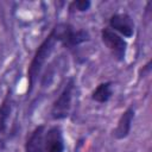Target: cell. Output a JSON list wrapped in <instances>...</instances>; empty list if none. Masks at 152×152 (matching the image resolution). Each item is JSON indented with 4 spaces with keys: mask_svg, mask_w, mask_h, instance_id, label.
<instances>
[{
    "mask_svg": "<svg viewBox=\"0 0 152 152\" xmlns=\"http://www.w3.org/2000/svg\"><path fill=\"white\" fill-rule=\"evenodd\" d=\"M133 119H134V109L129 107L122 113V115L118 121V126L114 131V137L116 139H124L128 135L132 127Z\"/></svg>",
    "mask_w": 152,
    "mask_h": 152,
    "instance_id": "cell-7",
    "label": "cell"
},
{
    "mask_svg": "<svg viewBox=\"0 0 152 152\" xmlns=\"http://www.w3.org/2000/svg\"><path fill=\"white\" fill-rule=\"evenodd\" d=\"M11 109H12V101H11V94L8 93L7 96L4 99L2 103L0 104V135H2L7 128Z\"/></svg>",
    "mask_w": 152,
    "mask_h": 152,
    "instance_id": "cell-9",
    "label": "cell"
},
{
    "mask_svg": "<svg viewBox=\"0 0 152 152\" xmlns=\"http://www.w3.org/2000/svg\"><path fill=\"white\" fill-rule=\"evenodd\" d=\"M90 7V1L88 0H77V1H72L70 4V10L71 11H78V12H84Z\"/></svg>",
    "mask_w": 152,
    "mask_h": 152,
    "instance_id": "cell-11",
    "label": "cell"
},
{
    "mask_svg": "<svg viewBox=\"0 0 152 152\" xmlns=\"http://www.w3.org/2000/svg\"><path fill=\"white\" fill-rule=\"evenodd\" d=\"M59 36H61V24L56 25L52 31L50 32V34L43 40V43L39 45V48L37 49L30 65L27 69V80H28V90L27 93L30 94L37 82L38 75L42 70V68L44 66L45 62L48 61V58L50 57V55L52 53L55 45L59 42Z\"/></svg>",
    "mask_w": 152,
    "mask_h": 152,
    "instance_id": "cell-1",
    "label": "cell"
},
{
    "mask_svg": "<svg viewBox=\"0 0 152 152\" xmlns=\"http://www.w3.org/2000/svg\"><path fill=\"white\" fill-rule=\"evenodd\" d=\"M74 78H70L68 83L65 84L64 89L59 94V96L56 99V101L52 104L51 108V116L55 120H62L65 119L69 115L70 107H71V100H72V91H74Z\"/></svg>",
    "mask_w": 152,
    "mask_h": 152,
    "instance_id": "cell-2",
    "label": "cell"
},
{
    "mask_svg": "<svg viewBox=\"0 0 152 152\" xmlns=\"http://www.w3.org/2000/svg\"><path fill=\"white\" fill-rule=\"evenodd\" d=\"M44 126H38L26 141L25 152H43L44 151Z\"/></svg>",
    "mask_w": 152,
    "mask_h": 152,
    "instance_id": "cell-8",
    "label": "cell"
},
{
    "mask_svg": "<svg viewBox=\"0 0 152 152\" xmlns=\"http://www.w3.org/2000/svg\"><path fill=\"white\" fill-rule=\"evenodd\" d=\"M109 26H110V30H113L118 34L120 33L127 38L132 37L133 32H134V24H133L131 17L127 14L116 13V14L112 15L109 19Z\"/></svg>",
    "mask_w": 152,
    "mask_h": 152,
    "instance_id": "cell-5",
    "label": "cell"
},
{
    "mask_svg": "<svg viewBox=\"0 0 152 152\" xmlns=\"http://www.w3.org/2000/svg\"><path fill=\"white\" fill-rule=\"evenodd\" d=\"M110 96H112V83L110 82L100 83L91 93V99L100 103L107 102L110 99Z\"/></svg>",
    "mask_w": 152,
    "mask_h": 152,
    "instance_id": "cell-10",
    "label": "cell"
},
{
    "mask_svg": "<svg viewBox=\"0 0 152 152\" xmlns=\"http://www.w3.org/2000/svg\"><path fill=\"white\" fill-rule=\"evenodd\" d=\"M89 40V33L84 30H72L71 26L65 25V24H61V36H59V42L69 48L72 49L74 46L80 45L81 43H84Z\"/></svg>",
    "mask_w": 152,
    "mask_h": 152,
    "instance_id": "cell-4",
    "label": "cell"
},
{
    "mask_svg": "<svg viewBox=\"0 0 152 152\" xmlns=\"http://www.w3.org/2000/svg\"><path fill=\"white\" fill-rule=\"evenodd\" d=\"M44 151L64 152V140L62 129L59 127L53 126L44 134Z\"/></svg>",
    "mask_w": 152,
    "mask_h": 152,
    "instance_id": "cell-6",
    "label": "cell"
},
{
    "mask_svg": "<svg viewBox=\"0 0 152 152\" xmlns=\"http://www.w3.org/2000/svg\"><path fill=\"white\" fill-rule=\"evenodd\" d=\"M101 38H102L103 44L108 48V50L113 53V56L118 61H124L125 59L127 43L120 34H118L113 30L106 27L101 31Z\"/></svg>",
    "mask_w": 152,
    "mask_h": 152,
    "instance_id": "cell-3",
    "label": "cell"
}]
</instances>
